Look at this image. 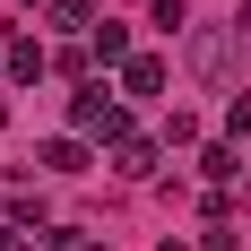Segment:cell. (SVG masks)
Instances as JSON below:
<instances>
[{
    "label": "cell",
    "mask_w": 251,
    "mask_h": 251,
    "mask_svg": "<svg viewBox=\"0 0 251 251\" xmlns=\"http://www.w3.org/2000/svg\"><path fill=\"white\" fill-rule=\"evenodd\" d=\"M0 52H9V78H44V70H52V52L35 44V35H9Z\"/></svg>",
    "instance_id": "7"
},
{
    "label": "cell",
    "mask_w": 251,
    "mask_h": 251,
    "mask_svg": "<svg viewBox=\"0 0 251 251\" xmlns=\"http://www.w3.org/2000/svg\"><path fill=\"white\" fill-rule=\"evenodd\" d=\"M148 18H156V26H165V35H182V18H191V0H156Z\"/></svg>",
    "instance_id": "12"
},
{
    "label": "cell",
    "mask_w": 251,
    "mask_h": 251,
    "mask_svg": "<svg viewBox=\"0 0 251 251\" xmlns=\"http://www.w3.org/2000/svg\"><path fill=\"white\" fill-rule=\"evenodd\" d=\"M122 96H165V61L156 52H130L122 61Z\"/></svg>",
    "instance_id": "5"
},
{
    "label": "cell",
    "mask_w": 251,
    "mask_h": 251,
    "mask_svg": "<svg viewBox=\"0 0 251 251\" xmlns=\"http://www.w3.org/2000/svg\"><path fill=\"white\" fill-rule=\"evenodd\" d=\"M234 35H251V0H243V9H234Z\"/></svg>",
    "instance_id": "15"
},
{
    "label": "cell",
    "mask_w": 251,
    "mask_h": 251,
    "mask_svg": "<svg viewBox=\"0 0 251 251\" xmlns=\"http://www.w3.org/2000/svg\"><path fill=\"white\" fill-rule=\"evenodd\" d=\"M200 251H243V234H234V217H208V234H200Z\"/></svg>",
    "instance_id": "11"
},
{
    "label": "cell",
    "mask_w": 251,
    "mask_h": 251,
    "mask_svg": "<svg viewBox=\"0 0 251 251\" xmlns=\"http://www.w3.org/2000/svg\"><path fill=\"white\" fill-rule=\"evenodd\" d=\"M226 130H234V139H251V96H234V104H226Z\"/></svg>",
    "instance_id": "13"
},
{
    "label": "cell",
    "mask_w": 251,
    "mask_h": 251,
    "mask_svg": "<svg viewBox=\"0 0 251 251\" xmlns=\"http://www.w3.org/2000/svg\"><path fill=\"white\" fill-rule=\"evenodd\" d=\"M165 251H191V243H165Z\"/></svg>",
    "instance_id": "17"
},
{
    "label": "cell",
    "mask_w": 251,
    "mask_h": 251,
    "mask_svg": "<svg viewBox=\"0 0 251 251\" xmlns=\"http://www.w3.org/2000/svg\"><path fill=\"white\" fill-rule=\"evenodd\" d=\"M44 18L61 35H96V0H44Z\"/></svg>",
    "instance_id": "8"
},
{
    "label": "cell",
    "mask_w": 251,
    "mask_h": 251,
    "mask_svg": "<svg viewBox=\"0 0 251 251\" xmlns=\"http://www.w3.org/2000/svg\"><path fill=\"white\" fill-rule=\"evenodd\" d=\"M70 130L87 139V148H96V139H104V148H122V139H130V104L113 96V87H96V78H87V87L70 96Z\"/></svg>",
    "instance_id": "1"
},
{
    "label": "cell",
    "mask_w": 251,
    "mask_h": 251,
    "mask_svg": "<svg viewBox=\"0 0 251 251\" xmlns=\"http://www.w3.org/2000/svg\"><path fill=\"white\" fill-rule=\"evenodd\" d=\"M234 44H243L234 26H208V35H191V70H200L208 87H226V78H234Z\"/></svg>",
    "instance_id": "2"
},
{
    "label": "cell",
    "mask_w": 251,
    "mask_h": 251,
    "mask_svg": "<svg viewBox=\"0 0 251 251\" xmlns=\"http://www.w3.org/2000/svg\"><path fill=\"white\" fill-rule=\"evenodd\" d=\"M156 156H165V148H156V139H139V130H130L122 148H113V174H122V182H148V174H156Z\"/></svg>",
    "instance_id": "4"
},
{
    "label": "cell",
    "mask_w": 251,
    "mask_h": 251,
    "mask_svg": "<svg viewBox=\"0 0 251 251\" xmlns=\"http://www.w3.org/2000/svg\"><path fill=\"white\" fill-rule=\"evenodd\" d=\"M44 251H104V243H96L87 226H52V234H44Z\"/></svg>",
    "instance_id": "10"
},
{
    "label": "cell",
    "mask_w": 251,
    "mask_h": 251,
    "mask_svg": "<svg viewBox=\"0 0 251 251\" xmlns=\"http://www.w3.org/2000/svg\"><path fill=\"white\" fill-rule=\"evenodd\" d=\"M0 78H9V52H0Z\"/></svg>",
    "instance_id": "16"
},
{
    "label": "cell",
    "mask_w": 251,
    "mask_h": 251,
    "mask_svg": "<svg viewBox=\"0 0 251 251\" xmlns=\"http://www.w3.org/2000/svg\"><path fill=\"white\" fill-rule=\"evenodd\" d=\"M87 52H96V61H113V70H122V61H130V26H96V35H87Z\"/></svg>",
    "instance_id": "9"
},
{
    "label": "cell",
    "mask_w": 251,
    "mask_h": 251,
    "mask_svg": "<svg viewBox=\"0 0 251 251\" xmlns=\"http://www.w3.org/2000/svg\"><path fill=\"white\" fill-rule=\"evenodd\" d=\"M200 174H208V191L243 182V139H217V148H200Z\"/></svg>",
    "instance_id": "3"
},
{
    "label": "cell",
    "mask_w": 251,
    "mask_h": 251,
    "mask_svg": "<svg viewBox=\"0 0 251 251\" xmlns=\"http://www.w3.org/2000/svg\"><path fill=\"white\" fill-rule=\"evenodd\" d=\"M0 251H26V226H0Z\"/></svg>",
    "instance_id": "14"
},
{
    "label": "cell",
    "mask_w": 251,
    "mask_h": 251,
    "mask_svg": "<svg viewBox=\"0 0 251 251\" xmlns=\"http://www.w3.org/2000/svg\"><path fill=\"white\" fill-rule=\"evenodd\" d=\"M35 165H44V174H87V139H44V156H35Z\"/></svg>",
    "instance_id": "6"
}]
</instances>
